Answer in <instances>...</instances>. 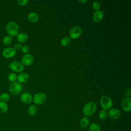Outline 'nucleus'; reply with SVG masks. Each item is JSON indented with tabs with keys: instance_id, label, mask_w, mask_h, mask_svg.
Masks as SVG:
<instances>
[{
	"instance_id": "5",
	"label": "nucleus",
	"mask_w": 131,
	"mask_h": 131,
	"mask_svg": "<svg viewBox=\"0 0 131 131\" xmlns=\"http://www.w3.org/2000/svg\"><path fill=\"white\" fill-rule=\"evenodd\" d=\"M47 96L43 92H38L36 93L33 98V101L37 105H41L44 103L46 100Z\"/></svg>"
},
{
	"instance_id": "4",
	"label": "nucleus",
	"mask_w": 131,
	"mask_h": 131,
	"mask_svg": "<svg viewBox=\"0 0 131 131\" xmlns=\"http://www.w3.org/2000/svg\"><path fill=\"white\" fill-rule=\"evenodd\" d=\"M23 89L22 84L18 82H12L9 86V91L13 95L19 94Z\"/></svg>"
},
{
	"instance_id": "20",
	"label": "nucleus",
	"mask_w": 131,
	"mask_h": 131,
	"mask_svg": "<svg viewBox=\"0 0 131 131\" xmlns=\"http://www.w3.org/2000/svg\"><path fill=\"white\" fill-rule=\"evenodd\" d=\"M37 111V108L36 106L35 105H30L28 109V113L30 116L35 115L36 114Z\"/></svg>"
},
{
	"instance_id": "7",
	"label": "nucleus",
	"mask_w": 131,
	"mask_h": 131,
	"mask_svg": "<svg viewBox=\"0 0 131 131\" xmlns=\"http://www.w3.org/2000/svg\"><path fill=\"white\" fill-rule=\"evenodd\" d=\"M82 29L80 26H75L73 27L69 31V36L72 39L78 38L81 34Z\"/></svg>"
},
{
	"instance_id": "12",
	"label": "nucleus",
	"mask_w": 131,
	"mask_h": 131,
	"mask_svg": "<svg viewBox=\"0 0 131 131\" xmlns=\"http://www.w3.org/2000/svg\"><path fill=\"white\" fill-rule=\"evenodd\" d=\"M20 100L25 104H29L33 100V97L31 93L29 92H24L20 96Z\"/></svg>"
},
{
	"instance_id": "26",
	"label": "nucleus",
	"mask_w": 131,
	"mask_h": 131,
	"mask_svg": "<svg viewBox=\"0 0 131 131\" xmlns=\"http://www.w3.org/2000/svg\"><path fill=\"white\" fill-rule=\"evenodd\" d=\"M21 50V52L25 54H28L29 52L30 51V47L27 45H23L22 46Z\"/></svg>"
},
{
	"instance_id": "29",
	"label": "nucleus",
	"mask_w": 131,
	"mask_h": 131,
	"mask_svg": "<svg viewBox=\"0 0 131 131\" xmlns=\"http://www.w3.org/2000/svg\"><path fill=\"white\" fill-rule=\"evenodd\" d=\"M21 47H22V45L20 43H16L14 46V49L16 51H19L20 50H21Z\"/></svg>"
},
{
	"instance_id": "16",
	"label": "nucleus",
	"mask_w": 131,
	"mask_h": 131,
	"mask_svg": "<svg viewBox=\"0 0 131 131\" xmlns=\"http://www.w3.org/2000/svg\"><path fill=\"white\" fill-rule=\"evenodd\" d=\"M27 18L29 21L32 23H34L37 21L38 20L39 16L36 13L32 12L29 13L27 16Z\"/></svg>"
},
{
	"instance_id": "14",
	"label": "nucleus",
	"mask_w": 131,
	"mask_h": 131,
	"mask_svg": "<svg viewBox=\"0 0 131 131\" xmlns=\"http://www.w3.org/2000/svg\"><path fill=\"white\" fill-rule=\"evenodd\" d=\"M29 78V75L26 72H21L17 75V80L19 83H25L26 82Z\"/></svg>"
},
{
	"instance_id": "8",
	"label": "nucleus",
	"mask_w": 131,
	"mask_h": 131,
	"mask_svg": "<svg viewBox=\"0 0 131 131\" xmlns=\"http://www.w3.org/2000/svg\"><path fill=\"white\" fill-rule=\"evenodd\" d=\"M16 51L12 47H8L5 48L3 52L2 55L6 58H11L16 55Z\"/></svg>"
},
{
	"instance_id": "3",
	"label": "nucleus",
	"mask_w": 131,
	"mask_h": 131,
	"mask_svg": "<svg viewBox=\"0 0 131 131\" xmlns=\"http://www.w3.org/2000/svg\"><path fill=\"white\" fill-rule=\"evenodd\" d=\"M100 103L103 110H110L113 105V101L112 99L107 96H103L101 97Z\"/></svg>"
},
{
	"instance_id": "1",
	"label": "nucleus",
	"mask_w": 131,
	"mask_h": 131,
	"mask_svg": "<svg viewBox=\"0 0 131 131\" xmlns=\"http://www.w3.org/2000/svg\"><path fill=\"white\" fill-rule=\"evenodd\" d=\"M6 29L8 35L13 37L16 36L19 33V27L16 23L14 21H10L7 24Z\"/></svg>"
},
{
	"instance_id": "23",
	"label": "nucleus",
	"mask_w": 131,
	"mask_h": 131,
	"mask_svg": "<svg viewBox=\"0 0 131 131\" xmlns=\"http://www.w3.org/2000/svg\"><path fill=\"white\" fill-rule=\"evenodd\" d=\"M10 98V96L9 94L7 93H3L0 95V100L4 102L8 101Z\"/></svg>"
},
{
	"instance_id": "18",
	"label": "nucleus",
	"mask_w": 131,
	"mask_h": 131,
	"mask_svg": "<svg viewBox=\"0 0 131 131\" xmlns=\"http://www.w3.org/2000/svg\"><path fill=\"white\" fill-rule=\"evenodd\" d=\"M89 130L90 131H100L101 130V126L100 125L96 123L93 122L89 124Z\"/></svg>"
},
{
	"instance_id": "27",
	"label": "nucleus",
	"mask_w": 131,
	"mask_h": 131,
	"mask_svg": "<svg viewBox=\"0 0 131 131\" xmlns=\"http://www.w3.org/2000/svg\"><path fill=\"white\" fill-rule=\"evenodd\" d=\"M92 7L95 10H99L100 8V4L97 1H95L92 4Z\"/></svg>"
},
{
	"instance_id": "6",
	"label": "nucleus",
	"mask_w": 131,
	"mask_h": 131,
	"mask_svg": "<svg viewBox=\"0 0 131 131\" xmlns=\"http://www.w3.org/2000/svg\"><path fill=\"white\" fill-rule=\"evenodd\" d=\"M9 67L12 71L16 73H21L24 69V66L21 62L17 61L11 62L9 64Z\"/></svg>"
},
{
	"instance_id": "15",
	"label": "nucleus",
	"mask_w": 131,
	"mask_h": 131,
	"mask_svg": "<svg viewBox=\"0 0 131 131\" xmlns=\"http://www.w3.org/2000/svg\"><path fill=\"white\" fill-rule=\"evenodd\" d=\"M28 35L25 32H20L16 35V40L19 42V43L24 42L28 39Z\"/></svg>"
},
{
	"instance_id": "21",
	"label": "nucleus",
	"mask_w": 131,
	"mask_h": 131,
	"mask_svg": "<svg viewBox=\"0 0 131 131\" xmlns=\"http://www.w3.org/2000/svg\"><path fill=\"white\" fill-rule=\"evenodd\" d=\"M13 40V37L9 35L5 36L3 39V43L5 46L10 45Z\"/></svg>"
},
{
	"instance_id": "10",
	"label": "nucleus",
	"mask_w": 131,
	"mask_h": 131,
	"mask_svg": "<svg viewBox=\"0 0 131 131\" xmlns=\"http://www.w3.org/2000/svg\"><path fill=\"white\" fill-rule=\"evenodd\" d=\"M108 116L114 120L118 119L121 117L120 111L116 108H111L107 112Z\"/></svg>"
},
{
	"instance_id": "2",
	"label": "nucleus",
	"mask_w": 131,
	"mask_h": 131,
	"mask_svg": "<svg viewBox=\"0 0 131 131\" xmlns=\"http://www.w3.org/2000/svg\"><path fill=\"white\" fill-rule=\"evenodd\" d=\"M97 105L94 102L90 101L86 103L82 108V112L86 117L92 116L96 111Z\"/></svg>"
},
{
	"instance_id": "13",
	"label": "nucleus",
	"mask_w": 131,
	"mask_h": 131,
	"mask_svg": "<svg viewBox=\"0 0 131 131\" xmlns=\"http://www.w3.org/2000/svg\"><path fill=\"white\" fill-rule=\"evenodd\" d=\"M103 16H104V14L102 11L99 10H97L94 13L93 15V19L94 21L96 23H98L101 21L102 20L103 18Z\"/></svg>"
},
{
	"instance_id": "30",
	"label": "nucleus",
	"mask_w": 131,
	"mask_h": 131,
	"mask_svg": "<svg viewBox=\"0 0 131 131\" xmlns=\"http://www.w3.org/2000/svg\"><path fill=\"white\" fill-rule=\"evenodd\" d=\"M86 0H83V1H81V0H78V2L81 3H84L85 2H86Z\"/></svg>"
},
{
	"instance_id": "11",
	"label": "nucleus",
	"mask_w": 131,
	"mask_h": 131,
	"mask_svg": "<svg viewBox=\"0 0 131 131\" xmlns=\"http://www.w3.org/2000/svg\"><path fill=\"white\" fill-rule=\"evenodd\" d=\"M34 61V57L30 54H25L21 58V63L24 66H30Z\"/></svg>"
},
{
	"instance_id": "25",
	"label": "nucleus",
	"mask_w": 131,
	"mask_h": 131,
	"mask_svg": "<svg viewBox=\"0 0 131 131\" xmlns=\"http://www.w3.org/2000/svg\"><path fill=\"white\" fill-rule=\"evenodd\" d=\"M107 116H108V114H107V112L106 111V110L102 109L99 112V117L100 118V119H105L107 118Z\"/></svg>"
},
{
	"instance_id": "9",
	"label": "nucleus",
	"mask_w": 131,
	"mask_h": 131,
	"mask_svg": "<svg viewBox=\"0 0 131 131\" xmlns=\"http://www.w3.org/2000/svg\"><path fill=\"white\" fill-rule=\"evenodd\" d=\"M122 109L125 112H129L131 110V98L130 97H126L124 98L121 103Z\"/></svg>"
},
{
	"instance_id": "24",
	"label": "nucleus",
	"mask_w": 131,
	"mask_h": 131,
	"mask_svg": "<svg viewBox=\"0 0 131 131\" xmlns=\"http://www.w3.org/2000/svg\"><path fill=\"white\" fill-rule=\"evenodd\" d=\"M17 75L15 73H13V72L10 73L8 76V80L12 82H16L17 80Z\"/></svg>"
},
{
	"instance_id": "28",
	"label": "nucleus",
	"mask_w": 131,
	"mask_h": 131,
	"mask_svg": "<svg viewBox=\"0 0 131 131\" xmlns=\"http://www.w3.org/2000/svg\"><path fill=\"white\" fill-rule=\"evenodd\" d=\"M28 3V0H18L17 3L19 6H24L26 5Z\"/></svg>"
},
{
	"instance_id": "19",
	"label": "nucleus",
	"mask_w": 131,
	"mask_h": 131,
	"mask_svg": "<svg viewBox=\"0 0 131 131\" xmlns=\"http://www.w3.org/2000/svg\"><path fill=\"white\" fill-rule=\"evenodd\" d=\"M8 110V105L6 102L0 101V113H5Z\"/></svg>"
},
{
	"instance_id": "22",
	"label": "nucleus",
	"mask_w": 131,
	"mask_h": 131,
	"mask_svg": "<svg viewBox=\"0 0 131 131\" xmlns=\"http://www.w3.org/2000/svg\"><path fill=\"white\" fill-rule=\"evenodd\" d=\"M71 42V38L69 37H63L60 40V44L62 46H68Z\"/></svg>"
},
{
	"instance_id": "17",
	"label": "nucleus",
	"mask_w": 131,
	"mask_h": 131,
	"mask_svg": "<svg viewBox=\"0 0 131 131\" xmlns=\"http://www.w3.org/2000/svg\"><path fill=\"white\" fill-rule=\"evenodd\" d=\"M79 123L81 127L83 128H85L88 126H89L90 124V120L86 116L83 117L80 119Z\"/></svg>"
}]
</instances>
